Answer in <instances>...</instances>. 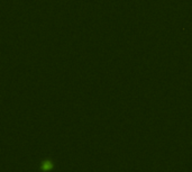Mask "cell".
I'll return each mask as SVG.
<instances>
[{
	"mask_svg": "<svg viewBox=\"0 0 192 172\" xmlns=\"http://www.w3.org/2000/svg\"><path fill=\"white\" fill-rule=\"evenodd\" d=\"M51 167H52V165H51V163H49V162H46V163H44V167H43V168H44V169H49Z\"/></svg>",
	"mask_w": 192,
	"mask_h": 172,
	"instance_id": "obj_1",
	"label": "cell"
}]
</instances>
